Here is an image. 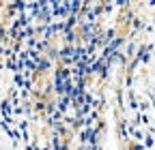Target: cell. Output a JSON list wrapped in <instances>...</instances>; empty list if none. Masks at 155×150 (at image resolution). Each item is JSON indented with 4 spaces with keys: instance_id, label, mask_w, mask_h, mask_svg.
Wrapping results in <instances>:
<instances>
[]
</instances>
